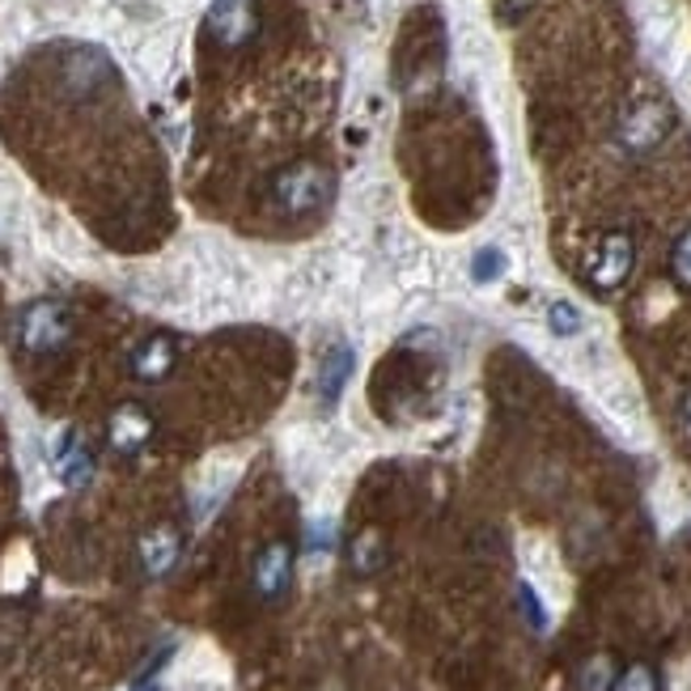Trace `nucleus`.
<instances>
[{"instance_id": "9d476101", "label": "nucleus", "mask_w": 691, "mask_h": 691, "mask_svg": "<svg viewBox=\"0 0 691 691\" xmlns=\"http://www.w3.org/2000/svg\"><path fill=\"white\" fill-rule=\"evenodd\" d=\"M174 339L170 335H149L144 344H140L137 353H132V374H137L140 382H162L170 369H174Z\"/></svg>"}, {"instance_id": "1a4fd4ad", "label": "nucleus", "mask_w": 691, "mask_h": 691, "mask_svg": "<svg viewBox=\"0 0 691 691\" xmlns=\"http://www.w3.org/2000/svg\"><path fill=\"white\" fill-rule=\"evenodd\" d=\"M353 365H357V357H353L348 344H335V348L323 353V360H318V399H323V408L339 403V395L353 378Z\"/></svg>"}, {"instance_id": "a211bd4d", "label": "nucleus", "mask_w": 691, "mask_h": 691, "mask_svg": "<svg viewBox=\"0 0 691 691\" xmlns=\"http://www.w3.org/2000/svg\"><path fill=\"white\" fill-rule=\"evenodd\" d=\"M615 691H658V674H654V666H645V662L628 666V670L615 679Z\"/></svg>"}, {"instance_id": "423d86ee", "label": "nucleus", "mask_w": 691, "mask_h": 691, "mask_svg": "<svg viewBox=\"0 0 691 691\" xmlns=\"http://www.w3.org/2000/svg\"><path fill=\"white\" fill-rule=\"evenodd\" d=\"M107 82H111V64L102 60V52H73V56L64 60V89L89 98V94H98Z\"/></svg>"}, {"instance_id": "f03ea898", "label": "nucleus", "mask_w": 691, "mask_h": 691, "mask_svg": "<svg viewBox=\"0 0 691 691\" xmlns=\"http://www.w3.org/2000/svg\"><path fill=\"white\" fill-rule=\"evenodd\" d=\"M18 339H22V348L34 353V357L60 353L73 339V318H68V310L60 302H34L26 305V314L18 323Z\"/></svg>"}, {"instance_id": "aec40b11", "label": "nucleus", "mask_w": 691, "mask_h": 691, "mask_svg": "<svg viewBox=\"0 0 691 691\" xmlns=\"http://www.w3.org/2000/svg\"><path fill=\"white\" fill-rule=\"evenodd\" d=\"M518 594H522V607H526V619H530V628H535V633H543V628H548V611H543V603H539V594H535L530 585H522Z\"/></svg>"}, {"instance_id": "6e6552de", "label": "nucleus", "mask_w": 691, "mask_h": 691, "mask_svg": "<svg viewBox=\"0 0 691 691\" xmlns=\"http://www.w3.org/2000/svg\"><path fill=\"white\" fill-rule=\"evenodd\" d=\"M666 128H670V119H666L662 107L645 102V107L628 111L624 128H619V137H624V144H628L633 153H649V149H654V144L666 137Z\"/></svg>"}, {"instance_id": "ddd939ff", "label": "nucleus", "mask_w": 691, "mask_h": 691, "mask_svg": "<svg viewBox=\"0 0 691 691\" xmlns=\"http://www.w3.org/2000/svg\"><path fill=\"white\" fill-rule=\"evenodd\" d=\"M234 475H238L234 463H229V467L204 471V479H199V488H195V518H208V514L222 505V497L234 488Z\"/></svg>"}, {"instance_id": "39448f33", "label": "nucleus", "mask_w": 691, "mask_h": 691, "mask_svg": "<svg viewBox=\"0 0 691 691\" xmlns=\"http://www.w3.org/2000/svg\"><path fill=\"white\" fill-rule=\"evenodd\" d=\"M255 26H259V18H255V4H250V0H217L213 13H208L213 39H217L222 47H229V52L250 43Z\"/></svg>"}, {"instance_id": "5701e85b", "label": "nucleus", "mask_w": 691, "mask_h": 691, "mask_svg": "<svg viewBox=\"0 0 691 691\" xmlns=\"http://www.w3.org/2000/svg\"><path fill=\"white\" fill-rule=\"evenodd\" d=\"M140 691H144V688H140Z\"/></svg>"}, {"instance_id": "f257e3e1", "label": "nucleus", "mask_w": 691, "mask_h": 691, "mask_svg": "<svg viewBox=\"0 0 691 691\" xmlns=\"http://www.w3.org/2000/svg\"><path fill=\"white\" fill-rule=\"evenodd\" d=\"M332 199V174L314 162L280 170L272 179V204L284 217H310Z\"/></svg>"}, {"instance_id": "dca6fc26", "label": "nucleus", "mask_w": 691, "mask_h": 691, "mask_svg": "<svg viewBox=\"0 0 691 691\" xmlns=\"http://www.w3.org/2000/svg\"><path fill=\"white\" fill-rule=\"evenodd\" d=\"M382 539H378V530H365L357 543H353V564H357V573H378L382 569Z\"/></svg>"}, {"instance_id": "4be33fe9", "label": "nucleus", "mask_w": 691, "mask_h": 691, "mask_svg": "<svg viewBox=\"0 0 691 691\" xmlns=\"http://www.w3.org/2000/svg\"><path fill=\"white\" fill-rule=\"evenodd\" d=\"M683 429H688V433H691V395H688V399H683Z\"/></svg>"}, {"instance_id": "6ab92c4d", "label": "nucleus", "mask_w": 691, "mask_h": 691, "mask_svg": "<svg viewBox=\"0 0 691 691\" xmlns=\"http://www.w3.org/2000/svg\"><path fill=\"white\" fill-rule=\"evenodd\" d=\"M670 272L683 289H691V229H683L674 250H670Z\"/></svg>"}, {"instance_id": "4468645a", "label": "nucleus", "mask_w": 691, "mask_h": 691, "mask_svg": "<svg viewBox=\"0 0 691 691\" xmlns=\"http://www.w3.org/2000/svg\"><path fill=\"white\" fill-rule=\"evenodd\" d=\"M615 679H619V670H615V658H611V654H598V658H590V662L577 670L581 691H615Z\"/></svg>"}, {"instance_id": "412c9836", "label": "nucleus", "mask_w": 691, "mask_h": 691, "mask_svg": "<svg viewBox=\"0 0 691 691\" xmlns=\"http://www.w3.org/2000/svg\"><path fill=\"white\" fill-rule=\"evenodd\" d=\"M332 539H335L332 522H314V530H310V548H314V552H323V548L332 552Z\"/></svg>"}, {"instance_id": "7ed1b4c3", "label": "nucleus", "mask_w": 691, "mask_h": 691, "mask_svg": "<svg viewBox=\"0 0 691 691\" xmlns=\"http://www.w3.org/2000/svg\"><path fill=\"white\" fill-rule=\"evenodd\" d=\"M633 263H636L633 234L615 229V234H607V238L598 242L594 259H590V268H585V280H590L598 293H611V289H619L624 280L633 277Z\"/></svg>"}, {"instance_id": "f3484780", "label": "nucleus", "mask_w": 691, "mask_h": 691, "mask_svg": "<svg viewBox=\"0 0 691 691\" xmlns=\"http://www.w3.org/2000/svg\"><path fill=\"white\" fill-rule=\"evenodd\" d=\"M548 327H552V335H577L581 332V310L569 302H552V310H548Z\"/></svg>"}, {"instance_id": "20e7f679", "label": "nucleus", "mask_w": 691, "mask_h": 691, "mask_svg": "<svg viewBox=\"0 0 691 691\" xmlns=\"http://www.w3.org/2000/svg\"><path fill=\"white\" fill-rule=\"evenodd\" d=\"M289 581H293V548L277 539V543H268L263 552L255 555L250 585H255V594H259L263 603H277L280 594L289 590Z\"/></svg>"}, {"instance_id": "9b49d317", "label": "nucleus", "mask_w": 691, "mask_h": 691, "mask_svg": "<svg viewBox=\"0 0 691 691\" xmlns=\"http://www.w3.org/2000/svg\"><path fill=\"white\" fill-rule=\"evenodd\" d=\"M149 438H153V420L140 412L137 403H123L111 415V445L119 454H137V450H144Z\"/></svg>"}, {"instance_id": "f8f14e48", "label": "nucleus", "mask_w": 691, "mask_h": 691, "mask_svg": "<svg viewBox=\"0 0 691 691\" xmlns=\"http://www.w3.org/2000/svg\"><path fill=\"white\" fill-rule=\"evenodd\" d=\"M56 471L68 488H85L94 479V454L77 438H64V445L56 450Z\"/></svg>"}, {"instance_id": "2eb2a0df", "label": "nucleus", "mask_w": 691, "mask_h": 691, "mask_svg": "<svg viewBox=\"0 0 691 691\" xmlns=\"http://www.w3.org/2000/svg\"><path fill=\"white\" fill-rule=\"evenodd\" d=\"M505 268H509V259H505V250L497 247H484L475 259H471V280L475 284H497L505 277Z\"/></svg>"}, {"instance_id": "0eeeda50", "label": "nucleus", "mask_w": 691, "mask_h": 691, "mask_svg": "<svg viewBox=\"0 0 691 691\" xmlns=\"http://www.w3.org/2000/svg\"><path fill=\"white\" fill-rule=\"evenodd\" d=\"M179 555H183V539H179L174 526H158V530H149L140 539V564H144L149 577H166L170 569L179 564Z\"/></svg>"}]
</instances>
